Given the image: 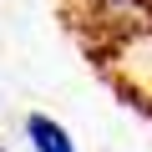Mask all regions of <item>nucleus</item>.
<instances>
[{
  "label": "nucleus",
  "instance_id": "1",
  "mask_svg": "<svg viewBox=\"0 0 152 152\" xmlns=\"http://www.w3.org/2000/svg\"><path fill=\"white\" fill-rule=\"evenodd\" d=\"M81 20H91L96 41L127 46L137 36H152V0H81Z\"/></svg>",
  "mask_w": 152,
  "mask_h": 152
},
{
  "label": "nucleus",
  "instance_id": "2",
  "mask_svg": "<svg viewBox=\"0 0 152 152\" xmlns=\"http://www.w3.org/2000/svg\"><path fill=\"white\" fill-rule=\"evenodd\" d=\"M26 137L36 142V152H76L71 147V137H66V127L61 122H51V117H26Z\"/></svg>",
  "mask_w": 152,
  "mask_h": 152
}]
</instances>
